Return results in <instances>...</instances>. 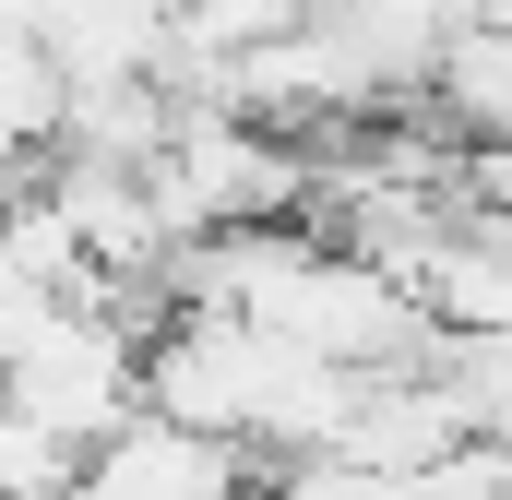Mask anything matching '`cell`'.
I'll return each mask as SVG.
<instances>
[{
  "instance_id": "6da1fadb",
  "label": "cell",
  "mask_w": 512,
  "mask_h": 500,
  "mask_svg": "<svg viewBox=\"0 0 512 500\" xmlns=\"http://www.w3.org/2000/svg\"><path fill=\"white\" fill-rule=\"evenodd\" d=\"M48 48L60 84H120V72H167V0H48L24 24Z\"/></svg>"
},
{
  "instance_id": "7a4b0ae2",
  "label": "cell",
  "mask_w": 512,
  "mask_h": 500,
  "mask_svg": "<svg viewBox=\"0 0 512 500\" xmlns=\"http://www.w3.org/2000/svg\"><path fill=\"white\" fill-rule=\"evenodd\" d=\"M429 120H441V143H512V24H453L441 48H429Z\"/></svg>"
}]
</instances>
